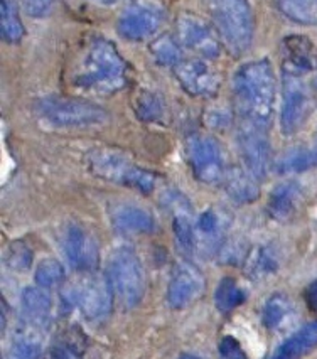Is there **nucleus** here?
<instances>
[{
    "label": "nucleus",
    "instance_id": "obj_1",
    "mask_svg": "<svg viewBox=\"0 0 317 359\" xmlns=\"http://www.w3.org/2000/svg\"><path fill=\"white\" fill-rule=\"evenodd\" d=\"M233 90L241 122L269 130L277 100V78L272 62L269 60L245 62L233 78Z\"/></svg>",
    "mask_w": 317,
    "mask_h": 359
},
{
    "label": "nucleus",
    "instance_id": "obj_2",
    "mask_svg": "<svg viewBox=\"0 0 317 359\" xmlns=\"http://www.w3.org/2000/svg\"><path fill=\"white\" fill-rule=\"evenodd\" d=\"M127 83V62L108 39H93L74 71V85L98 95H114Z\"/></svg>",
    "mask_w": 317,
    "mask_h": 359
},
{
    "label": "nucleus",
    "instance_id": "obj_3",
    "mask_svg": "<svg viewBox=\"0 0 317 359\" xmlns=\"http://www.w3.org/2000/svg\"><path fill=\"white\" fill-rule=\"evenodd\" d=\"M208 9L221 43L233 54H241L253 41V12L248 0H208Z\"/></svg>",
    "mask_w": 317,
    "mask_h": 359
},
{
    "label": "nucleus",
    "instance_id": "obj_4",
    "mask_svg": "<svg viewBox=\"0 0 317 359\" xmlns=\"http://www.w3.org/2000/svg\"><path fill=\"white\" fill-rule=\"evenodd\" d=\"M107 280L110 283L115 299L125 309H133L144 300L145 272L139 255L128 246L116 248L112 253L107 266Z\"/></svg>",
    "mask_w": 317,
    "mask_h": 359
},
{
    "label": "nucleus",
    "instance_id": "obj_5",
    "mask_svg": "<svg viewBox=\"0 0 317 359\" xmlns=\"http://www.w3.org/2000/svg\"><path fill=\"white\" fill-rule=\"evenodd\" d=\"M37 115L56 128H91L108 120L107 111L93 102L68 97H44L36 105Z\"/></svg>",
    "mask_w": 317,
    "mask_h": 359
},
{
    "label": "nucleus",
    "instance_id": "obj_6",
    "mask_svg": "<svg viewBox=\"0 0 317 359\" xmlns=\"http://www.w3.org/2000/svg\"><path fill=\"white\" fill-rule=\"evenodd\" d=\"M85 277L69 283L61 294V304L65 311L78 309L88 320H102L114 307V292L107 277L95 272L83 273Z\"/></svg>",
    "mask_w": 317,
    "mask_h": 359
},
{
    "label": "nucleus",
    "instance_id": "obj_7",
    "mask_svg": "<svg viewBox=\"0 0 317 359\" xmlns=\"http://www.w3.org/2000/svg\"><path fill=\"white\" fill-rule=\"evenodd\" d=\"M91 172L105 181L132 187L142 194H150L156 187V175L133 164L130 158L115 150H93L88 157Z\"/></svg>",
    "mask_w": 317,
    "mask_h": 359
},
{
    "label": "nucleus",
    "instance_id": "obj_8",
    "mask_svg": "<svg viewBox=\"0 0 317 359\" xmlns=\"http://www.w3.org/2000/svg\"><path fill=\"white\" fill-rule=\"evenodd\" d=\"M187 162L193 169L194 177L203 184H216L223 181L227 174L223 150L218 140L208 135H194L186 145Z\"/></svg>",
    "mask_w": 317,
    "mask_h": 359
},
{
    "label": "nucleus",
    "instance_id": "obj_9",
    "mask_svg": "<svg viewBox=\"0 0 317 359\" xmlns=\"http://www.w3.org/2000/svg\"><path fill=\"white\" fill-rule=\"evenodd\" d=\"M238 147H240V156L245 169L258 181L265 179L270 167V142L267 137V128L240 122Z\"/></svg>",
    "mask_w": 317,
    "mask_h": 359
},
{
    "label": "nucleus",
    "instance_id": "obj_10",
    "mask_svg": "<svg viewBox=\"0 0 317 359\" xmlns=\"http://www.w3.org/2000/svg\"><path fill=\"white\" fill-rule=\"evenodd\" d=\"M176 39L182 48L199 54L201 57L220 56L221 39L218 32L194 14L179 15L176 22Z\"/></svg>",
    "mask_w": 317,
    "mask_h": 359
},
{
    "label": "nucleus",
    "instance_id": "obj_11",
    "mask_svg": "<svg viewBox=\"0 0 317 359\" xmlns=\"http://www.w3.org/2000/svg\"><path fill=\"white\" fill-rule=\"evenodd\" d=\"M281 130L283 135H294L302 128L309 116V91L302 78L283 74L282 79Z\"/></svg>",
    "mask_w": 317,
    "mask_h": 359
},
{
    "label": "nucleus",
    "instance_id": "obj_12",
    "mask_svg": "<svg viewBox=\"0 0 317 359\" xmlns=\"http://www.w3.org/2000/svg\"><path fill=\"white\" fill-rule=\"evenodd\" d=\"M65 255L71 269L79 273L95 272L100 262V250L95 236L79 224H71L65 235Z\"/></svg>",
    "mask_w": 317,
    "mask_h": 359
},
{
    "label": "nucleus",
    "instance_id": "obj_13",
    "mask_svg": "<svg viewBox=\"0 0 317 359\" xmlns=\"http://www.w3.org/2000/svg\"><path fill=\"white\" fill-rule=\"evenodd\" d=\"M206 282L201 270L191 262L177 263L168 287V302L173 309H186L201 297Z\"/></svg>",
    "mask_w": 317,
    "mask_h": 359
},
{
    "label": "nucleus",
    "instance_id": "obj_14",
    "mask_svg": "<svg viewBox=\"0 0 317 359\" xmlns=\"http://www.w3.org/2000/svg\"><path fill=\"white\" fill-rule=\"evenodd\" d=\"M162 24V14L157 7L147 4H137L128 7L119 20V34L125 39L140 43L147 41L158 31Z\"/></svg>",
    "mask_w": 317,
    "mask_h": 359
},
{
    "label": "nucleus",
    "instance_id": "obj_15",
    "mask_svg": "<svg viewBox=\"0 0 317 359\" xmlns=\"http://www.w3.org/2000/svg\"><path fill=\"white\" fill-rule=\"evenodd\" d=\"M177 81L193 97H213L220 90V76L204 60H187L174 68Z\"/></svg>",
    "mask_w": 317,
    "mask_h": 359
},
{
    "label": "nucleus",
    "instance_id": "obj_16",
    "mask_svg": "<svg viewBox=\"0 0 317 359\" xmlns=\"http://www.w3.org/2000/svg\"><path fill=\"white\" fill-rule=\"evenodd\" d=\"M282 73L302 78L317 68V49L306 36H287L282 41Z\"/></svg>",
    "mask_w": 317,
    "mask_h": 359
},
{
    "label": "nucleus",
    "instance_id": "obj_17",
    "mask_svg": "<svg viewBox=\"0 0 317 359\" xmlns=\"http://www.w3.org/2000/svg\"><path fill=\"white\" fill-rule=\"evenodd\" d=\"M22 320L27 327L36 331H46L51 324L53 300L43 287H27L20 297Z\"/></svg>",
    "mask_w": 317,
    "mask_h": 359
},
{
    "label": "nucleus",
    "instance_id": "obj_18",
    "mask_svg": "<svg viewBox=\"0 0 317 359\" xmlns=\"http://www.w3.org/2000/svg\"><path fill=\"white\" fill-rule=\"evenodd\" d=\"M112 224L123 235H145L156 229V219L137 204H119L112 211Z\"/></svg>",
    "mask_w": 317,
    "mask_h": 359
},
{
    "label": "nucleus",
    "instance_id": "obj_19",
    "mask_svg": "<svg viewBox=\"0 0 317 359\" xmlns=\"http://www.w3.org/2000/svg\"><path fill=\"white\" fill-rule=\"evenodd\" d=\"M300 198H302V189L300 184L295 181H285L281 182L274 187L270 193L269 203H267V210L269 215L272 216L275 221H287L294 216L297 211Z\"/></svg>",
    "mask_w": 317,
    "mask_h": 359
},
{
    "label": "nucleus",
    "instance_id": "obj_20",
    "mask_svg": "<svg viewBox=\"0 0 317 359\" xmlns=\"http://www.w3.org/2000/svg\"><path fill=\"white\" fill-rule=\"evenodd\" d=\"M224 189L233 201L238 204H250L257 201L260 196L258 179L253 177L247 169L231 167L224 174Z\"/></svg>",
    "mask_w": 317,
    "mask_h": 359
},
{
    "label": "nucleus",
    "instance_id": "obj_21",
    "mask_svg": "<svg viewBox=\"0 0 317 359\" xmlns=\"http://www.w3.org/2000/svg\"><path fill=\"white\" fill-rule=\"evenodd\" d=\"M317 348V320L306 324L294 332L289 339L282 342V346L274 353L270 359H302L306 354Z\"/></svg>",
    "mask_w": 317,
    "mask_h": 359
},
{
    "label": "nucleus",
    "instance_id": "obj_22",
    "mask_svg": "<svg viewBox=\"0 0 317 359\" xmlns=\"http://www.w3.org/2000/svg\"><path fill=\"white\" fill-rule=\"evenodd\" d=\"M170 203H173L174 211V219H173V229L174 235H176V240L179 246L182 248V252L193 253L196 250V229L193 223V215H191L189 206L182 198H170Z\"/></svg>",
    "mask_w": 317,
    "mask_h": 359
},
{
    "label": "nucleus",
    "instance_id": "obj_23",
    "mask_svg": "<svg viewBox=\"0 0 317 359\" xmlns=\"http://www.w3.org/2000/svg\"><path fill=\"white\" fill-rule=\"evenodd\" d=\"M245 300H247V292H245L243 287L238 285L235 278L224 277L216 287L215 304L216 309L223 314L235 311L241 304H245Z\"/></svg>",
    "mask_w": 317,
    "mask_h": 359
},
{
    "label": "nucleus",
    "instance_id": "obj_24",
    "mask_svg": "<svg viewBox=\"0 0 317 359\" xmlns=\"http://www.w3.org/2000/svg\"><path fill=\"white\" fill-rule=\"evenodd\" d=\"M0 34L9 44L19 43L24 37V24L12 0L0 2Z\"/></svg>",
    "mask_w": 317,
    "mask_h": 359
},
{
    "label": "nucleus",
    "instance_id": "obj_25",
    "mask_svg": "<svg viewBox=\"0 0 317 359\" xmlns=\"http://www.w3.org/2000/svg\"><path fill=\"white\" fill-rule=\"evenodd\" d=\"M277 6L292 22L304 26L317 24V0H277Z\"/></svg>",
    "mask_w": 317,
    "mask_h": 359
},
{
    "label": "nucleus",
    "instance_id": "obj_26",
    "mask_svg": "<svg viewBox=\"0 0 317 359\" xmlns=\"http://www.w3.org/2000/svg\"><path fill=\"white\" fill-rule=\"evenodd\" d=\"M292 314V304L283 294H274L272 297L265 302L264 312H262V320L264 325L270 331H277L289 320Z\"/></svg>",
    "mask_w": 317,
    "mask_h": 359
},
{
    "label": "nucleus",
    "instance_id": "obj_27",
    "mask_svg": "<svg viewBox=\"0 0 317 359\" xmlns=\"http://www.w3.org/2000/svg\"><path fill=\"white\" fill-rule=\"evenodd\" d=\"M150 53H152L157 65L161 66H169V68L174 69L177 65L182 62L181 44L177 43V39H174L170 36L158 37L156 43H152V46H150Z\"/></svg>",
    "mask_w": 317,
    "mask_h": 359
},
{
    "label": "nucleus",
    "instance_id": "obj_28",
    "mask_svg": "<svg viewBox=\"0 0 317 359\" xmlns=\"http://www.w3.org/2000/svg\"><path fill=\"white\" fill-rule=\"evenodd\" d=\"M34 278L37 287L51 289V287L60 285V283L65 280V266L61 265V262L54 260V258H44V260L39 262V265H37Z\"/></svg>",
    "mask_w": 317,
    "mask_h": 359
},
{
    "label": "nucleus",
    "instance_id": "obj_29",
    "mask_svg": "<svg viewBox=\"0 0 317 359\" xmlns=\"http://www.w3.org/2000/svg\"><path fill=\"white\" fill-rule=\"evenodd\" d=\"M278 269V258L272 246H262L258 248L253 258L250 260V275L253 278L272 275Z\"/></svg>",
    "mask_w": 317,
    "mask_h": 359
},
{
    "label": "nucleus",
    "instance_id": "obj_30",
    "mask_svg": "<svg viewBox=\"0 0 317 359\" xmlns=\"http://www.w3.org/2000/svg\"><path fill=\"white\" fill-rule=\"evenodd\" d=\"M314 167V161H312V150L306 149H292L287 152L277 164V170L281 174H295L302 172V170L311 169Z\"/></svg>",
    "mask_w": 317,
    "mask_h": 359
},
{
    "label": "nucleus",
    "instance_id": "obj_31",
    "mask_svg": "<svg viewBox=\"0 0 317 359\" xmlns=\"http://www.w3.org/2000/svg\"><path fill=\"white\" fill-rule=\"evenodd\" d=\"M41 354V341L32 334H20L7 351V359H39Z\"/></svg>",
    "mask_w": 317,
    "mask_h": 359
},
{
    "label": "nucleus",
    "instance_id": "obj_32",
    "mask_svg": "<svg viewBox=\"0 0 317 359\" xmlns=\"http://www.w3.org/2000/svg\"><path fill=\"white\" fill-rule=\"evenodd\" d=\"M135 111L140 120L152 123L158 122L162 118V115H164V105H162V100L157 95L150 93V91H144L137 98Z\"/></svg>",
    "mask_w": 317,
    "mask_h": 359
},
{
    "label": "nucleus",
    "instance_id": "obj_33",
    "mask_svg": "<svg viewBox=\"0 0 317 359\" xmlns=\"http://www.w3.org/2000/svg\"><path fill=\"white\" fill-rule=\"evenodd\" d=\"M6 263L11 270L15 272H26L32 265V252L31 248L22 241L11 243L6 253Z\"/></svg>",
    "mask_w": 317,
    "mask_h": 359
},
{
    "label": "nucleus",
    "instance_id": "obj_34",
    "mask_svg": "<svg viewBox=\"0 0 317 359\" xmlns=\"http://www.w3.org/2000/svg\"><path fill=\"white\" fill-rule=\"evenodd\" d=\"M196 229L206 238L218 236L221 229L218 215H216L213 210H206L204 212H201V216L198 218V223H196Z\"/></svg>",
    "mask_w": 317,
    "mask_h": 359
},
{
    "label": "nucleus",
    "instance_id": "obj_35",
    "mask_svg": "<svg viewBox=\"0 0 317 359\" xmlns=\"http://www.w3.org/2000/svg\"><path fill=\"white\" fill-rule=\"evenodd\" d=\"M220 359H248L245 349L241 348L240 341L233 336H224L218 346Z\"/></svg>",
    "mask_w": 317,
    "mask_h": 359
},
{
    "label": "nucleus",
    "instance_id": "obj_36",
    "mask_svg": "<svg viewBox=\"0 0 317 359\" xmlns=\"http://www.w3.org/2000/svg\"><path fill=\"white\" fill-rule=\"evenodd\" d=\"M22 4L31 18H44L51 11L53 0H22Z\"/></svg>",
    "mask_w": 317,
    "mask_h": 359
},
{
    "label": "nucleus",
    "instance_id": "obj_37",
    "mask_svg": "<svg viewBox=\"0 0 317 359\" xmlns=\"http://www.w3.org/2000/svg\"><path fill=\"white\" fill-rule=\"evenodd\" d=\"M76 356L78 354L66 342H60V344L53 346V348L41 354L39 359H74Z\"/></svg>",
    "mask_w": 317,
    "mask_h": 359
},
{
    "label": "nucleus",
    "instance_id": "obj_38",
    "mask_svg": "<svg viewBox=\"0 0 317 359\" xmlns=\"http://www.w3.org/2000/svg\"><path fill=\"white\" fill-rule=\"evenodd\" d=\"M304 299H306L309 311L317 314V278L307 285L306 292H304Z\"/></svg>",
    "mask_w": 317,
    "mask_h": 359
},
{
    "label": "nucleus",
    "instance_id": "obj_39",
    "mask_svg": "<svg viewBox=\"0 0 317 359\" xmlns=\"http://www.w3.org/2000/svg\"><path fill=\"white\" fill-rule=\"evenodd\" d=\"M7 302L6 299H2V316H0V323H2V332L6 331V324H7Z\"/></svg>",
    "mask_w": 317,
    "mask_h": 359
},
{
    "label": "nucleus",
    "instance_id": "obj_40",
    "mask_svg": "<svg viewBox=\"0 0 317 359\" xmlns=\"http://www.w3.org/2000/svg\"><path fill=\"white\" fill-rule=\"evenodd\" d=\"M312 161H314V167H317V142H316V147L312 149Z\"/></svg>",
    "mask_w": 317,
    "mask_h": 359
},
{
    "label": "nucleus",
    "instance_id": "obj_41",
    "mask_svg": "<svg viewBox=\"0 0 317 359\" xmlns=\"http://www.w3.org/2000/svg\"><path fill=\"white\" fill-rule=\"evenodd\" d=\"M179 359H203V358H199V356H194V354H182L181 358Z\"/></svg>",
    "mask_w": 317,
    "mask_h": 359
}]
</instances>
